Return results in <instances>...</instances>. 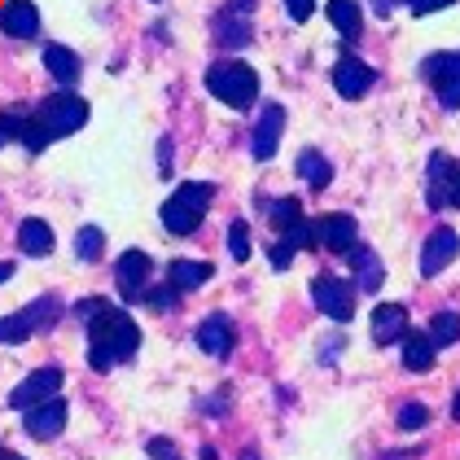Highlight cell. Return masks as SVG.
Returning a JSON list of instances; mask_svg holds the SVG:
<instances>
[{
  "label": "cell",
  "mask_w": 460,
  "mask_h": 460,
  "mask_svg": "<svg viewBox=\"0 0 460 460\" xmlns=\"http://www.w3.org/2000/svg\"><path fill=\"white\" fill-rule=\"evenodd\" d=\"M447 207H460V176H456V184H452V202Z\"/></svg>",
  "instance_id": "7bdbcfd3"
},
{
  "label": "cell",
  "mask_w": 460,
  "mask_h": 460,
  "mask_svg": "<svg viewBox=\"0 0 460 460\" xmlns=\"http://www.w3.org/2000/svg\"><path fill=\"white\" fill-rule=\"evenodd\" d=\"M202 460H219V452H215V447H202Z\"/></svg>",
  "instance_id": "ee69618b"
},
{
  "label": "cell",
  "mask_w": 460,
  "mask_h": 460,
  "mask_svg": "<svg viewBox=\"0 0 460 460\" xmlns=\"http://www.w3.org/2000/svg\"><path fill=\"white\" fill-rule=\"evenodd\" d=\"M324 18L333 22V31L342 40H359V31H364V9H359V0H329V4H324Z\"/></svg>",
  "instance_id": "603a6c76"
},
{
  "label": "cell",
  "mask_w": 460,
  "mask_h": 460,
  "mask_svg": "<svg viewBox=\"0 0 460 460\" xmlns=\"http://www.w3.org/2000/svg\"><path fill=\"white\" fill-rule=\"evenodd\" d=\"M434 355H438V347H434V338H429V329H408V338H403V368L408 373H429L434 368Z\"/></svg>",
  "instance_id": "7402d4cb"
},
{
  "label": "cell",
  "mask_w": 460,
  "mask_h": 460,
  "mask_svg": "<svg viewBox=\"0 0 460 460\" xmlns=\"http://www.w3.org/2000/svg\"><path fill=\"white\" fill-rule=\"evenodd\" d=\"M394 4H399V0H373V9H377L382 18H390V9H394Z\"/></svg>",
  "instance_id": "b9f144b4"
},
{
  "label": "cell",
  "mask_w": 460,
  "mask_h": 460,
  "mask_svg": "<svg viewBox=\"0 0 460 460\" xmlns=\"http://www.w3.org/2000/svg\"><path fill=\"white\" fill-rule=\"evenodd\" d=\"M18 246H22V254H31V259L53 254V228H49L44 219H22V228H18Z\"/></svg>",
  "instance_id": "d4e9b609"
},
{
  "label": "cell",
  "mask_w": 460,
  "mask_h": 460,
  "mask_svg": "<svg viewBox=\"0 0 460 460\" xmlns=\"http://www.w3.org/2000/svg\"><path fill=\"white\" fill-rule=\"evenodd\" d=\"M355 281H342V277H333V272H320L316 281H312V298H316V307L324 312L329 320H338V324H347L355 316Z\"/></svg>",
  "instance_id": "52a82bcc"
},
{
  "label": "cell",
  "mask_w": 460,
  "mask_h": 460,
  "mask_svg": "<svg viewBox=\"0 0 460 460\" xmlns=\"http://www.w3.org/2000/svg\"><path fill=\"white\" fill-rule=\"evenodd\" d=\"M452 417L460 421V390H456V399H452Z\"/></svg>",
  "instance_id": "f6af8a7d"
},
{
  "label": "cell",
  "mask_w": 460,
  "mask_h": 460,
  "mask_svg": "<svg viewBox=\"0 0 460 460\" xmlns=\"http://www.w3.org/2000/svg\"><path fill=\"white\" fill-rule=\"evenodd\" d=\"M316 242L324 250H333V254H351L359 246V224H355V215L347 211H329L316 219Z\"/></svg>",
  "instance_id": "7c38bea8"
},
{
  "label": "cell",
  "mask_w": 460,
  "mask_h": 460,
  "mask_svg": "<svg viewBox=\"0 0 460 460\" xmlns=\"http://www.w3.org/2000/svg\"><path fill=\"white\" fill-rule=\"evenodd\" d=\"M27 123H31V114H22V110H0V149L9 141H22V137H27Z\"/></svg>",
  "instance_id": "f546056e"
},
{
  "label": "cell",
  "mask_w": 460,
  "mask_h": 460,
  "mask_svg": "<svg viewBox=\"0 0 460 460\" xmlns=\"http://www.w3.org/2000/svg\"><path fill=\"white\" fill-rule=\"evenodd\" d=\"M207 93L233 110H250L259 102V75L250 71L246 62H233V58L228 62H215L211 71H207Z\"/></svg>",
  "instance_id": "3957f363"
},
{
  "label": "cell",
  "mask_w": 460,
  "mask_h": 460,
  "mask_svg": "<svg viewBox=\"0 0 460 460\" xmlns=\"http://www.w3.org/2000/svg\"><path fill=\"white\" fill-rule=\"evenodd\" d=\"M408 4H412V0H408Z\"/></svg>",
  "instance_id": "7dc6e473"
},
{
  "label": "cell",
  "mask_w": 460,
  "mask_h": 460,
  "mask_svg": "<svg viewBox=\"0 0 460 460\" xmlns=\"http://www.w3.org/2000/svg\"><path fill=\"white\" fill-rule=\"evenodd\" d=\"M58 316H62V298H58V294H40L22 312L0 316V342H4V347H18V342L36 338V329H53Z\"/></svg>",
  "instance_id": "277c9868"
},
{
  "label": "cell",
  "mask_w": 460,
  "mask_h": 460,
  "mask_svg": "<svg viewBox=\"0 0 460 460\" xmlns=\"http://www.w3.org/2000/svg\"><path fill=\"white\" fill-rule=\"evenodd\" d=\"M228 250H233V259H237V263H246L250 259L254 242H250V224L246 219H233V224H228Z\"/></svg>",
  "instance_id": "4dcf8cb0"
},
{
  "label": "cell",
  "mask_w": 460,
  "mask_h": 460,
  "mask_svg": "<svg viewBox=\"0 0 460 460\" xmlns=\"http://www.w3.org/2000/svg\"><path fill=\"white\" fill-rule=\"evenodd\" d=\"M268 219H272V233H277V237L294 233V228L303 224V207H298V198H277V202L268 207Z\"/></svg>",
  "instance_id": "4316f807"
},
{
  "label": "cell",
  "mask_w": 460,
  "mask_h": 460,
  "mask_svg": "<svg viewBox=\"0 0 460 460\" xmlns=\"http://www.w3.org/2000/svg\"><path fill=\"white\" fill-rule=\"evenodd\" d=\"M114 281H119V298L123 303H141L149 281H154V259L145 250H123L114 263Z\"/></svg>",
  "instance_id": "9c48e42d"
},
{
  "label": "cell",
  "mask_w": 460,
  "mask_h": 460,
  "mask_svg": "<svg viewBox=\"0 0 460 460\" xmlns=\"http://www.w3.org/2000/svg\"><path fill=\"white\" fill-rule=\"evenodd\" d=\"M198 347L207 355H215V359H228L233 355V347H237V329H233V320L224 316V312H211V316L198 324Z\"/></svg>",
  "instance_id": "e0dca14e"
},
{
  "label": "cell",
  "mask_w": 460,
  "mask_h": 460,
  "mask_svg": "<svg viewBox=\"0 0 460 460\" xmlns=\"http://www.w3.org/2000/svg\"><path fill=\"white\" fill-rule=\"evenodd\" d=\"M294 167H298V176L307 180V184H312V189H324V184H329V180H333V167H329V158H324V154H320V149H303V154H298V163H294Z\"/></svg>",
  "instance_id": "484cf974"
},
{
  "label": "cell",
  "mask_w": 460,
  "mask_h": 460,
  "mask_svg": "<svg viewBox=\"0 0 460 460\" xmlns=\"http://www.w3.org/2000/svg\"><path fill=\"white\" fill-rule=\"evenodd\" d=\"M58 394H62V368H58V364H44L36 373H27L22 386L9 390V408H13V412H31V408L58 399Z\"/></svg>",
  "instance_id": "ba28073f"
},
{
  "label": "cell",
  "mask_w": 460,
  "mask_h": 460,
  "mask_svg": "<svg viewBox=\"0 0 460 460\" xmlns=\"http://www.w3.org/2000/svg\"><path fill=\"white\" fill-rule=\"evenodd\" d=\"M254 4H259V0H228V4L215 13V40H219L224 49H242V44H250V36H254V27H250Z\"/></svg>",
  "instance_id": "30bf717a"
},
{
  "label": "cell",
  "mask_w": 460,
  "mask_h": 460,
  "mask_svg": "<svg viewBox=\"0 0 460 460\" xmlns=\"http://www.w3.org/2000/svg\"><path fill=\"white\" fill-rule=\"evenodd\" d=\"M452 0H412V13L417 18H425V13H434V9H447Z\"/></svg>",
  "instance_id": "f35d334b"
},
{
  "label": "cell",
  "mask_w": 460,
  "mask_h": 460,
  "mask_svg": "<svg viewBox=\"0 0 460 460\" xmlns=\"http://www.w3.org/2000/svg\"><path fill=\"white\" fill-rule=\"evenodd\" d=\"M294 254H298V250H294V246H285V242H277V246L268 250V259H272V268H281V272H285V268H289V259H294Z\"/></svg>",
  "instance_id": "8d00e7d4"
},
{
  "label": "cell",
  "mask_w": 460,
  "mask_h": 460,
  "mask_svg": "<svg viewBox=\"0 0 460 460\" xmlns=\"http://www.w3.org/2000/svg\"><path fill=\"white\" fill-rule=\"evenodd\" d=\"M40 128H44V137L49 141H58V137H75L84 123H88V102L79 97V93H53V97H44L40 110L31 114Z\"/></svg>",
  "instance_id": "5b68a950"
},
{
  "label": "cell",
  "mask_w": 460,
  "mask_h": 460,
  "mask_svg": "<svg viewBox=\"0 0 460 460\" xmlns=\"http://www.w3.org/2000/svg\"><path fill=\"white\" fill-rule=\"evenodd\" d=\"M0 31L13 40H36L40 36V9L31 0H9L0 9Z\"/></svg>",
  "instance_id": "ac0fdd59"
},
{
  "label": "cell",
  "mask_w": 460,
  "mask_h": 460,
  "mask_svg": "<svg viewBox=\"0 0 460 460\" xmlns=\"http://www.w3.org/2000/svg\"><path fill=\"white\" fill-rule=\"evenodd\" d=\"M44 71L53 75L58 84H75L79 71H84V62H79V53L66 49V44H44Z\"/></svg>",
  "instance_id": "cb8c5ba5"
},
{
  "label": "cell",
  "mask_w": 460,
  "mask_h": 460,
  "mask_svg": "<svg viewBox=\"0 0 460 460\" xmlns=\"http://www.w3.org/2000/svg\"><path fill=\"white\" fill-rule=\"evenodd\" d=\"M0 460H27V456H18V452H0Z\"/></svg>",
  "instance_id": "bcb514c9"
},
{
  "label": "cell",
  "mask_w": 460,
  "mask_h": 460,
  "mask_svg": "<svg viewBox=\"0 0 460 460\" xmlns=\"http://www.w3.org/2000/svg\"><path fill=\"white\" fill-rule=\"evenodd\" d=\"M106 307H110L106 298H84V303H75V320H84V324H88V320L102 316Z\"/></svg>",
  "instance_id": "836d02e7"
},
{
  "label": "cell",
  "mask_w": 460,
  "mask_h": 460,
  "mask_svg": "<svg viewBox=\"0 0 460 460\" xmlns=\"http://www.w3.org/2000/svg\"><path fill=\"white\" fill-rule=\"evenodd\" d=\"M281 132H285V106H263L259 123H254V137H250L254 163H272V154L281 145Z\"/></svg>",
  "instance_id": "9a60e30c"
},
{
  "label": "cell",
  "mask_w": 460,
  "mask_h": 460,
  "mask_svg": "<svg viewBox=\"0 0 460 460\" xmlns=\"http://www.w3.org/2000/svg\"><path fill=\"white\" fill-rule=\"evenodd\" d=\"M149 456L154 460H184L176 452V443H172V438H163V434H158V438H149Z\"/></svg>",
  "instance_id": "e575fe53"
},
{
  "label": "cell",
  "mask_w": 460,
  "mask_h": 460,
  "mask_svg": "<svg viewBox=\"0 0 460 460\" xmlns=\"http://www.w3.org/2000/svg\"><path fill=\"white\" fill-rule=\"evenodd\" d=\"M429 338H434V347H456L460 342L456 312H434V316H429Z\"/></svg>",
  "instance_id": "f1b7e54d"
},
{
  "label": "cell",
  "mask_w": 460,
  "mask_h": 460,
  "mask_svg": "<svg viewBox=\"0 0 460 460\" xmlns=\"http://www.w3.org/2000/svg\"><path fill=\"white\" fill-rule=\"evenodd\" d=\"M66 421H71V403H66L62 394L49 399V403H40V408H31V412H22V429H27L31 438H40V443L58 438V434L66 429Z\"/></svg>",
  "instance_id": "4fadbf2b"
},
{
  "label": "cell",
  "mask_w": 460,
  "mask_h": 460,
  "mask_svg": "<svg viewBox=\"0 0 460 460\" xmlns=\"http://www.w3.org/2000/svg\"><path fill=\"white\" fill-rule=\"evenodd\" d=\"M215 202V184L207 180H184L176 193L163 202V228L172 233V237H189V233H198V224H202V215L211 211Z\"/></svg>",
  "instance_id": "7a4b0ae2"
},
{
  "label": "cell",
  "mask_w": 460,
  "mask_h": 460,
  "mask_svg": "<svg viewBox=\"0 0 460 460\" xmlns=\"http://www.w3.org/2000/svg\"><path fill=\"white\" fill-rule=\"evenodd\" d=\"M456 254H460V233L456 228H447V224H438L421 246V277H438Z\"/></svg>",
  "instance_id": "5bb4252c"
},
{
  "label": "cell",
  "mask_w": 460,
  "mask_h": 460,
  "mask_svg": "<svg viewBox=\"0 0 460 460\" xmlns=\"http://www.w3.org/2000/svg\"><path fill=\"white\" fill-rule=\"evenodd\" d=\"M141 347V329L123 307H106L97 320H88V364L97 373L119 368L123 359H132Z\"/></svg>",
  "instance_id": "6da1fadb"
},
{
  "label": "cell",
  "mask_w": 460,
  "mask_h": 460,
  "mask_svg": "<svg viewBox=\"0 0 460 460\" xmlns=\"http://www.w3.org/2000/svg\"><path fill=\"white\" fill-rule=\"evenodd\" d=\"M224 403H228V390H219L215 399H207V408H202V412H207V417H224V412H228Z\"/></svg>",
  "instance_id": "74e56055"
},
{
  "label": "cell",
  "mask_w": 460,
  "mask_h": 460,
  "mask_svg": "<svg viewBox=\"0 0 460 460\" xmlns=\"http://www.w3.org/2000/svg\"><path fill=\"white\" fill-rule=\"evenodd\" d=\"M347 263H351V277H355V289H359V294H377V289H382L386 272H382V259L368 246H355L351 254H347Z\"/></svg>",
  "instance_id": "ffe728a7"
},
{
  "label": "cell",
  "mask_w": 460,
  "mask_h": 460,
  "mask_svg": "<svg viewBox=\"0 0 460 460\" xmlns=\"http://www.w3.org/2000/svg\"><path fill=\"white\" fill-rule=\"evenodd\" d=\"M425 421H429V408H425V403H417V399L399 408V429H408V434H412V429H421Z\"/></svg>",
  "instance_id": "d6a6232c"
},
{
  "label": "cell",
  "mask_w": 460,
  "mask_h": 460,
  "mask_svg": "<svg viewBox=\"0 0 460 460\" xmlns=\"http://www.w3.org/2000/svg\"><path fill=\"white\" fill-rule=\"evenodd\" d=\"M421 75L429 79L438 106L460 110V53H429L421 62Z\"/></svg>",
  "instance_id": "8992f818"
},
{
  "label": "cell",
  "mask_w": 460,
  "mask_h": 460,
  "mask_svg": "<svg viewBox=\"0 0 460 460\" xmlns=\"http://www.w3.org/2000/svg\"><path fill=\"white\" fill-rule=\"evenodd\" d=\"M211 277H215V263H202V259H172V263H167V281L176 285L180 294L207 285Z\"/></svg>",
  "instance_id": "44dd1931"
},
{
  "label": "cell",
  "mask_w": 460,
  "mask_h": 460,
  "mask_svg": "<svg viewBox=\"0 0 460 460\" xmlns=\"http://www.w3.org/2000/svg\"><path fill=\"white\" fill-rule=\"evenodd\" d=\"M176 298H180V289L167 281V285H158V289H145L141 303H149V312H172V307H176Z\"/></svg>",
  "instance_id": "1f68e13d"
},
{
  "label": "cell",
  "mask_w": 460,
  "mask_h": 460,
  "mask_svg": "<svg viewBox=\"0 0 460 460\" xmlns=\"http://www.w3.org/2000/svg\"><path fill=\"white\" fill-rule=\"evenodd\" d=\"M377 84V71L368 66V62H359V58H338V66H333V88L347 97V102H359L368 88Z\"/></svg>",
  "instance_id": "2e32d148"
},
{
  "label": "cell",
  "mask_w": 460,
  "mask_h": 460,
  "mask_svg": "<svg viewBox=\"0 0 460 460\" xmlns=\"http://www.w3.org/2000/svg\"><path fill=\"white\" fill-rule=\"evenodd\" d=\"M456 176H460V167L452 163V154L434 149V154H429V167H425V207H429V211H443V207L452 202Z\"/></svg>",
  "instance_id": "8fae6325"
},
{
  "label": "cell",
  "mask_w": 460,
  "mask_h": 460,
  "mask_svg": "<svg viewBox=\"0 0 460 460\" xmlns=\"http://www.w3.org/2000/svg\"><path fill=\"white\" fill-rule=\"evenodd\" d=\"M102 250H106V233H102L97 224H84V228L75 233V259H79V263H97Z\"/></svg>",
  "instance_id": "83f0119b"
},
{
  "label": "cell",
  "mask_w": 460,
  "mask_h": 460,
  "mask_svg": "<svg viewBox=\"0 0 460 460\" xmlns=\"http://www.w3.org/2000/svg\"><path fill=\"white\" fill-rule=\"evenodd\" d=\"M342 351V333H329V351L320 355V364H333V355Z\"/></svg>",
  "instance_id": "60d3db41"
},
{
  "label": "cell",
  "mask_w": 460,
  "mask_h": 460,
  "mask_svg": "<svg viewBox=\"0 0 460 460\" xmlns=\"http://www.w3.org/2000/svg\"><path fill=\"white\" fill-rule=\"evenodd\" d=\"M158 172L172 176V141H158Z\"/></svg>",
  "instance_id": "ab89813d"
},
{
  "label": "cell",
  "mask_w": 460,
  "mask_h": 460,
  "mask_svg": "<svg viewBox=\"0 0 460 460\" xmlns=\"http://www.w3.org/2000/svg\"><path fill=\"white\" fill-rule=\"evenodd\" d=\"M408 338V307L403 303H382L373 312V342L390 347V342H403Z\"/></svg>",
  "instance_id": "d6986e66"
},
{
  "label": "cell",
  "mask_w": 460,
  "mask_h": 460,
  "mask_svg": "<svg viewBox=\"0 0 460 460\" xmlns=\"http://www.w3.org/2000/svg\"><path fill=\"white\" fill-rule=\"evenodd\" d=\"M285 9H289L294 22H307V18L316 13V0H285Z\"/></svg>",
  "instance_id": "d590c367"
}]
</instances>
